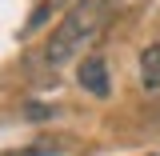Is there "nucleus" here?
Masks as SVG:
<instances>
[{"mask_svg": "<svg viewBox=\"0 0 160 156\" xmlns=\"http://www.w3.org/2000/svg\"><path fill=\"white\" fill-rule=\"evenodd\" d=\"M52 12H56V0H44V4H36V8H32V16H28V24H24V32H36V28H40L48 16H52Z\"/></svg>", "mask_w": 160, "mask_h": 156, "instance_id": "obj_4", "label": "nucleus"}, {"mask_svg": "<svg viewBox=\"0 0 160 156\" xmlns=\"http://www.w3.org/2000/svg\"><path fill=\"white\" fill-rule=\"evenodd\" d=\"M140 80L144 88H160V44H148L140 52Z\"/></svg>", "mask_w": 160, "mask_h": 156, "instance_id": "obj_3", "label": "nucleus"}, {"mask_svg": "<svg viewBox=\"0 0 160 156\" xmlns=\"http://www.w3.org/2000/svg\"><path fill=\"white\" fill-rule=\"evenodd\" d=\"M112 16V4L108 0H76L68 8V16L56 24V32L48 36V48H44V60L60 68L68 60H76L80 52L92 48V40L104 32V24Z\"/></svg>", "mask_w": 160, "mask_h": 156, "instance_id": "obj_1", "label": "nucleus"}, {"mask_svg": "<svg viewBox=\"0 0 160 156\" xmlns=\"http://www.w3.org/2000/svg\"><path fill=\"white\" fill-rule=\"evenodd\" d=\"M28 156H44V152H40V148H28Z\"/></svg>", "mask_w": 160, "mask_h": 156, "instance_id": "obj_5", "label": "nucleus"}, {"mask_svg": "<svg viewBox=\"0 0 160 156\" xmlns=\"http://www.w3.org/2000/svg\"><path fill=\"white\" fill-rule=\"evenodd\" d=\"M76 84L88 92V96L104 100L108 92H112V80H108V64H104V56H84L76 64Z\"/></svg>", "mask_w": 160, "mask_h": 156, "instance_id": "obj_2", "label": "nucleus"}]
</instances>
